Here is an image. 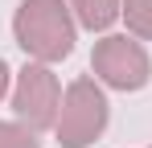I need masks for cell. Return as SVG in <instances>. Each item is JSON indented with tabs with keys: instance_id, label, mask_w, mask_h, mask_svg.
Segmentation results:
<instances>
[{
	"instance_id": "cell-6",
	"label": "cell",
	"mask_w": 152,
	"mask_h": 148,
	"mask_svg": "<svg viewBox=\"0 0 152 148\" xmlns=\"http://www.w3.org/2000/svg\"><path fill=\"white\" fill-rule=\"evenodd\" d=\"M119 17L127 21V29L136 37H152V0H124Z\"/></svg>"
},
{
	"instance_id": "cell-3",
	"label": "cell",
	"mask_w": 152,
	"mask_h": 148,
	"mask_svg": "<svg viewBox=\"0 0 152 148\" xmlns=\"http://www.w3.org/2000/svg\"><path fill=\"white\" fill-rule=\"evenodd\" d=\"M91 70L99 82L115 86V91H140L152 78V62L140 41H132L127 33H107L95 41V53H91Z\"/></svg>"
},
{
	"instance_id": "cell-7",
	"label": "cell",
	"mask_w": 152,
	"mask_h": 148,
	"mask_svg": "<svg viewBox=\"0 0 152 148\" xmlns=\"http://www.w3.org/2000/svg\"><path fill=\"white\" fill-rule=\"evenodd\" d=\"M0 148H41V140H37V132L29 123L0 119Z\"/></svg>"
},
{
	"instance_id": "cell-1",
	"label": "cell",
	"mask_w": 152,
	"mask_h": 148,
	"mask_svg": "<svg viewBox=\"0 0 152 148\" xmlns=\"http://www.w3.org/2000/svg\"><path fill=\"white\" fill-rule=\"evenodd\" d=\"M17 45L25 49L33 62H62L74 49V17L66 0H21L12 17Z\"/></svg>"
},
{
	"instance_id": "cell-2",
	"label": "cell",
	"mask_w": 152,
	"mask_h": 148,
	"mask_svg": "<svg viewBox=\"0 0 152 148\" xmlns=\"http://www.w3.org/2000/svg\"><path fill=\"white\" fill-rule=\"evenodd\" d=\"M103 127H107V95L99 91L95 78H74L58 107V123H53L58 140L66 148H86L103 136Z\"/></svg>"
},
{
	"instance_id": "cell-8",
	"label": "cell",
	"mask_w": 152,
	"mask_h": 148,
	"mask_svg": "<svg viewBox=\"0 0 152 148\" xmlns=\"http://www.w3.org/2000/svg\"><path fill=\"white\" fill-rule=\"evenodd\" d=\"M8 74H12V70H8V66H4V62H0V95H4V91H8Z\"/></svg>"
},
{
	"instance_id": "cell-5",
	"label": "cell",
	"mask_w": 152,
	"mask_h": 148,
	"mask_svg": "<svg viewBox=\"0 0 152 148\" xmlns=\"http://www.w3.org/2000/svg\"><path fill=\"white\" fill-rule=\"evenodd\" d=\"M74 4V17L82 29H91V33H103L107 25L119 17V4L124 0H70Z\"/></svg>"
},
{
	"instance_id": "cell-4",
	"label": "cell",
	"mask_w": 152,
	"mask_h": 148,
	"mask_svg": "<svg viewBox=\"0 0 152 148\" xmlns=\"http://www.w3.org/2000/svg\"><path fill=\"white\" fill-rule=\"evenodd\" d=\"M58 107H62V86H58L53 70L45 62H29L12 86V111L21 115V123L41 132V127L58 123Z\"/></svg>"
}]
</instances>
